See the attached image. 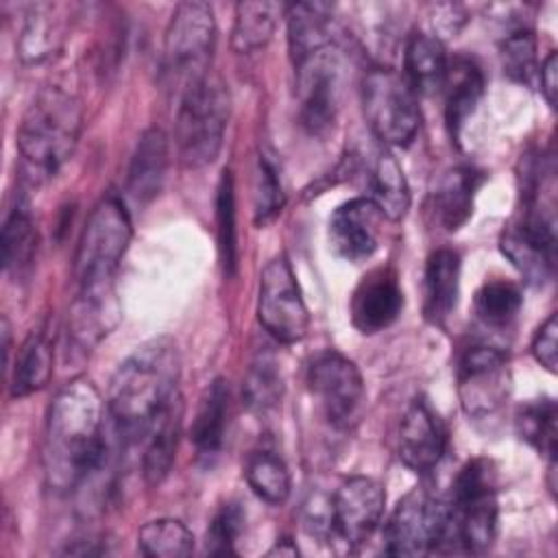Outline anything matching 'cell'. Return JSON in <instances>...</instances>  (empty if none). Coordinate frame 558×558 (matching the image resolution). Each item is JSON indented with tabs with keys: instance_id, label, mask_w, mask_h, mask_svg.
Here are the masks:
<instances>
[{
	"instance_id": "6da1fadb",
	"label": "cell",
	"mask_w": 558,
	"mask_h": 558,
	"mask_svg": "<svg viewBox=\"0 0 558 558\" xmlns=\"http://www.w3.org/2000/svg\"><path fill=\"white\" fill-rule=\"evenodd\" d=\"M107 456L102 403L92 381H68L52 399L44 434V473L57 493L78 488Z\"/></svg>"
},
{
	"instance_id": "7a4b0ae2",
	"label": "cell",
	"mask_w": 558,
	"mask_h": 558,
	"mask_svg": "<svg viewBox=\"0 0 558 558\" xmlns=\"http://www.w3.org/2000/svg\"><path fill=\"white\" fill-rule=\"evenodd\" d=\"M181 357L172 338L137 347L113 373L107 414L124 442H142L150 425L181 397Z\"/></svg>"
},
{
	"instance_id": "3957f363",
	"label": "cell",
	"mask_w": 558,
	"mask_h": 558,
	"mask_svg": "<svg viewBox=\"0 0 558 558\" xmlns=\"http://www.w3.org/2000/svg\"><path fill=\"white\" fill-rule=\"evenodd\" d=\"M83 129L81 102L63 87L48 85L26 107L17 126V166L22 181L41 185L74 155Z\"/></svg>"
},
{
	"instance_id": "277c9868",
	"label": "cell",
	"mask_w": 558,
	"mask_h": 558,
	"mask_svg": "<svg viewBox=\"0 0 558 558\" xmlns=\"http://www.w3.org/2000/svg\"><path fill=\"white\" fill-rule=\"evenodd\" d=\"M497 466L488 458L469 460L456 475L449 504V527L445 543H456L469 554H484L499 521Z\"/></svg>"
},
{
	"instance_id": "5b68a950",
	"label": "cell",
	"mask_w": 558,
	"mask_h": 558,
	"mask_svg": "<svg viewBox=\"0 0 558 558\" xmlns=\"http://www.w3.org/2000/svg\"><path fill=\"white\" fill-rule=\"evenodd\" d=\"M229 89L216 74H207L179 94L174 144L185 168L198 170L218 157L229 124Z\"/></svg>"
},
{
	"instance_id": "8992f818",
	"label": "cell",
	"mask_w": 558,
	"mask_h": 558,
	"mask_svg": "<svg viewBox=\"0 0 558 558\" xmlns=\"http://www.w3.org/2000/svg\"><path fill=\"white\" fill-rule=\"evenodd\" d=\"M216 46V20L207 2L187 0L177 4L163 37V74L181 94L211 74Z\"/></svg>"
},
{
	"instance_id": "52a82bcc",
	"label": "cell",
	"mask_w": 558,
	"mask_h": 558,
	"mask_svg": "<svg viewBox=\"0 0 558 558\" xmlns=\"http://www.w3.org/2000/svg\"><path fill=\"white\" fill-rule=\"evenodd\" d=\"M362 111L384 146H410L421 129L418 94L392 68H371L362 78Z\"/></svg>"
},
{
	"instance_id": "ba28073f",
	"label": "cell",
	"mask_w": 558,
	"mask_h": 558,
	"mask_svg": "<svg viewBox=\"0 0 558 558\" xmlns=\"http://www.w3.org/2000/svg\"><path fill=\"white\" fill-rule=\"evenodd\" d=\"M133 235L131 218L118 196L102 198L89 214L78 240L74 275L81 286L116 283V270Z\"/></svg>"
},
{
	"instance_id": "9c48e42d",
	"label": "cell",
	"mask_w": 558,
	"mask_h": 558,
	"mask_svg": "<svg viewBox=\"0 0 558 558\" xmlns=\"http://www.w3.org/2000/svg\"><path fill=\"white\" fill-rule=\"evenodd\" d=\"M449 504L425 486L405 493L384 527V551L390 556H425L445 545Z\"/></svg>"
},
{
	"instance_id": "30bf717a",
	"label": "cell",
	"mask_w": 558,
	"mask_h": 558,
	"mask_svg": "<svg viewBox=\"0 0 558 558\" xmlns=\"http://www.w3.org/2000/svg\"><path fill=\"white\" fill-rule=\"evenodd\" d=\"M296 72L299 120L312 135H327L338 118L342 98V61L336 44H329L301 61Z\"/></svg>"
},
{
	"instance_id": "8fae6325",
	"label": "cell",
	"mask_w": 558,
	"mask_h": 558,
	"mask_svg": "<svg viewBox=\"0 0 558 558\" xmlns=\"http://www.w3.org/2000/svg\"><path fill=\"white\" fill-rule=\"evenodd\" d=\"M257 318L283 344L301 342L310 329V312L286 255L272 257L259 275Z\"/></svg>"
},
{
	"instance_id": "7c38bea8",
	"label": "cell",
	"mask_w": 558,
	"mask_h": 558,
	"mask_svg": "<svg viewBox=\"0 0 558 558\" xmlns=\"http://www.w3.org/2000/svg\"><path fill=\"white\" fill-rule=\"evenodd\" d=\"M307 388L333 427L349 429L355 425L366 390L353 360L333 349L316 353L307 366Z\"/></svg>"
},
{
	"instance_id": "4fadbf2b",
	"label": "cell",
	"mask_w": 558,
	"mask_h": 558,
	"mask_svg": "<svg viewBox=\"0 0 558 558\" xmlns=\"http://www.w3.org/2000/svg\"><path fill=\"white\" fill-rule=\"evenodd\" d=\"M501 253L530 283H545L556 266V216L549 207L523 205L499 240Z\"/></svg>"
},
{
	"instance_id": "5bb4252c",
	"label": "cell",
	"mask_w": 558,
	"mask_h": 558,
	"mask_svg": "<svg viewBox=\"0 0 558 558\" xmlns=\"http://www.w3.org/2000/svg\"><path fill=\"white\" fill-rule=\"evenodd\" d=\"M458 395L471 418H488L510 395V366L501 349L473 344L458 360Z\"/></svg>"
},
{
	"instance_id": "9a60e30c",
	"label": "cell",
	"mask_w": 558,
	"mask_h": 558,
	"mask_svg": "<svg viewBox=\"0 0 558 558\" xmlns=\"http://www.w3.org/2000/svg\"><path fill=\"white\" fill-rule=\"evenodd\" d=\"M331 506V534L344 545L357 547L366 543L379 527L386 506V493L379 482L366 475H353L344 480L333 497Z\"/></svg>"
},
{
	"instance_id": "2e32d148",
	"label": "cell",
	"mask_w": 558,
	"mask_h": 558,
	"mask_svg": "<svg viewBox=\"0 0 558 558\" xmlns=\"http://www.w3.org/2000/svg\"><path fill=\"white\" fill-rule=\"evenodd\" d=\"M403 310V290L399 275L390 266H379L366 272L351 294V323L364 333L373 336L388 329Z\"/></svg>"
},
{
	"instance_id": "e0dca14e",
	"label": "cell",
	"mask_w": 558,
	"mask_h": 558,
	"mask_svg": "<svg viewBox=\"0 0 558 558\" xmlns=\"http://www.w3.org/2000/svg\"><path fill=\"white\" fill-rule=\"evenodd\" d=\"M447 429L436 410L416 397L399 425V458L414 473L432 471L445 456Z\"/></svg>"
},
{
	"instance_id": "ac0fdd59",
	"label": "cell",
	"mask_w": 558,
	"mask_h": 558,
	"mask_svg": "<svg viewBox=\"0 0 558 558\" xmlns=\"http://www.w3.org/2000/svg\"><path fill=\"white\" fill-rule=\"evenodd\" d=\"M384 216L368 196L351 198L329 216L331 248L347 262L368 259L379 246V225Z\"/></svg>"
},
{
	"instance_id": "d6986e66",
	"label": "cell",
	"mask_w": 558,
	"mask_h": 558,
	"mask_svg": "<svg viewBox=\"0 0 558 558\" xmlns=\"http://www.w3.org/2000/svg\"><path fill=\"white\" fill-rule=\"evenodd\" d=\"M118 318L116 283L81 286L68 314V342L74 351L89 353L116 327Z\"/></svg>"
},
{
	"instance_id": "ffe728a7",
	"label": "cell",
	"mask_w": 558,
	"mask_h": 558,
	"mask_svg": "<svg viewBox=\"0 0 558 558\" xmlns=\"http://www.w3.org/2000/svg\"><path fill=\"white\" fill-rule=\"evenodd\" d=\"M364 177L368 198L386 220H401L410 207V187L399 161L381 144L364 157Z\"/></svg>"
},
{
	"instance_id": "44dd1931",
	"label": "cell",
	"mask_w": 558,
	"mask_h": 558,
	"mask_svg": "<svg viewBox=\"0 0 558 558\" xmlns=\"http://www.w3.org/2000/svg\"><path fill=\"white\" fill-rule=\"evenodd\" d=\"M168 172V137L161 129H146L131 155V163L126 170V192L129 196L146 205L150 203L163 187Z\"/></svg>"
},
{
	"instance_id": "7402d4cb",
	"label": "cell",
	"mask_w": 558,
	"mask_h": 558,
	"mask_svg": "<svg viewBox=\"0 0 558 558\" xmlns=\"http://www.w3.org/2000/svg\"><path fill=\"white\" fill-rule=\"evenodd\" d=\"M231 412V392L229 384L222 377H216L203 392L196 416L192 421L190 440L196 449L198 460L211 462L225 447L227 427Z\"/></svg>"
},
{
	"instance_id": "603a6c76",
	"label": "cell",
	"mask_w": 558,
	"mask_h": 558,
	"mask_svg": "<svg viewBox=\"0 0 558 558\" xmlns=\"http://www.w3.org/2000/svg\"><path fill=\"white\" fill-rule=\"evenodd\" d=\"M460 294V255L453 248H436L425 262L423 314L432 325H445Z\"/></svg>"
},
{
	"instance_id": "cb8c5ba5",
	"label": "cell",
	"mask_w": 558,
	"mask_h": 558,
	"mask_svg": "<svg viewBox=\"0 0 558 558\" xmlns=\"http://www.w3.org/2000/svg\"><path fill=\"white\" fill-rule=\"evenodd\" d=\"M445 122L451 140H460L464 124L475 113L484 96V74L480 65L469 57H456L449 61L445 78Z\"/></svg>"
},
{
	"instance_id": "d4e9b609",
	"label": "cell",
	"mask_w": 558,
	"mask_h": 558,
	"mask_svg": "<svg viewBox=\"0 0 558 558\" xmlns=\"http://www.w3.org/2000/svg\"><path fill=\"white\" fill-rule=\"evenodd\" d=\"M486 174L473 166L449 168L434 192V214L445 231H458L473 214V201Z\"/></svg>"
},
{
	"instance_id": "484cf974",
	"label": "cell",
	"mask_w": 558,
	"mask_h": 558,
	"mask_svg": "<svg viewBox=\"0 0 558 558\" xmlns=\"http://www.w3.org/2000/svg\"><path fill=\"white\" fill-rule=\"evenodd\" d=\"M333 7L327 2H296L286 7L288 50L292 63L333 44L331 17Z\"/></svg>"
},
{
	"instance_id": "4316f807",
	"label": "cell",
	"mask_w": 558,
	"mask_h": 558,
	"mask_svg": "<svg viewBox=\"0 0 558 558\" xmlns=\"http://www.w3.org/2000/svg\"><path fill=\"white\" fill-rule=\"evenodd\" d=\"M405 78L416 94H436L442 92L449 59L442 46V39L432 33L416 31L405 44Z\"/></svg>"
},
{
	"instance_id": "83f0119b",
	"label": "cell",
	"mask_w": 558,
	"mask_h": 558,
	"mask_svg": "<svg viewBox=\"0 0 558 558\" xmlns=\"http://www.w3.org/2000/svg\"><path fill=\"white\" fill-rule=\"evenodd\" d=\"M181 421H183V397L172 401V405L150 425L148 434L144 436L142 469L148 484H159L170 473L177 445H179Z\"/></svg>"
},
{
	"instance_id": "f1b7e54d",
	"label": "cell",
	"mask_w": 558,
	"mask_h": 558,
	"mask_svg": "<svg viewBox=\"0 0 558 558\" xmlns=\"http://www.w3.org/2000/svg\"><path fill=\"white\" fill-rule=\"evenodd\" d=\"M2 268L7 275H24L37 251V227L31 214V205L24 196H17V203L11 207L4 227H2Z\"/></svg>"
},
{
	"instance_id": "f546056e",
	"label": "cell",
	"mask_w": 558,
	"mask_h": 558,
	"mask_svg": "<svg viewBox=\"0 0 558 558\" xmlns=\"http://www.w3.org/2000/svg\"><path fill=\"white\" fill-rule=\"evenodd\" d=\"M52 377V344L44 331H33L17 349L11 397L22 399L41 390Z\"/></svg>"
},
{
	"instance_id": "4dcf8cb0",
	"label": "cell",
	"mask_w": 558,
	"mask_h": 558,
	"mask_svg": "<svg viewBox=\"0 0 558 558\" xmlns=\"http://www.w3.org/2000/svg\"><path fill=\"white\" fill-rule=\"evenodd\" d=\"M281 13H286L281 2H238L231 31L233 50L253 52L264 48L272 39Z\"/></svg>"
},
{
	"instance_id": "1f68e13d",
	"label": "cell",
	"mask_w": 558,
	"mask_h": 558,
	"mask_svg": "<svg viewBox=\"0 0 558 558\" xmlns=\"http://www.w3.org/2000/svg\"><path fill=\"white\" fill-rule=\"evenodd\" d=\"M283 397L281 368L272 353H257L242 381V403L253 414L272 412Z\"/></svg>"
},
{
	"instance_id": "d6a6232c",
	"label": "cell",
	"mask_w": 558,
	"mask_h": 558,
	"mask_svg": "<svg viewBox=\"0 0 558 558\" xmlns=\"http://www.w3.org/2000/svg\"><path fill=\"white\" fill-rule=\"evenodd\" d=\"M556 421H558V410L551 397H541L523 403L514 416L519 436L541 456H547L549 462L556 458V438H558Z\"/></svg>"
},
{
	"instance_id": "836d02e7",
	"label": "cell",
	"mask_w": 558,
	"mask_h": 558,
	"mask_svg": "<svg viewBox=\"0 0 558 558\" xmlns=\"http://www.w3.org/2000/svg\"><path fill=\"white\" fill-rule=\"evenodd\" d=\"M244 475L251 490L270 506H281L290 495V471L275 451H253L246 460Z\"/></svg>"
},
{
	"instance_id": "e575fe53",
	"label": "cell",
	"mask_w": 558,
	"mask_h": 558,
	"mask_svg": "<svg viewBox=\"0 0 558 558\" xmlns=\"http://www.w3.org/2000/svg\"><path fill=\"white\" fill-rule=\"evenodd\" d=\"M137 547L148 558H183L194 551V534L179 519H153L140 527Z\"/></svg>"
},
{
	"instance_id": "d590c367",
	"label": "cell",
	"mask_w": 558,
	"mask_h": 558,
	"mask_svg": "<svg viewBox=\"0 0 558 558\" xmlns=\"http://www.w3.org/2000/svg\"><path fill=\"white\" fill-rule=\"evenodd\" d=\"M523 305L521 288L510 279H488L480 286L473 299L477 318L488 327H506Z\"/></svg>"
},
{
	"instance_id": "8d00e7d4",
	"label": "cell",
	"mask_w": 558,
	"mask_h": 558,
	"mask_svg": "<svg viewBox=\"0 0 558 558\" xmlns=\"http://www.w3.org/2000/svg\"><path fill=\"white\" fill-rule=\"evenodd\" d=\"M52 7L41 4L35 7L26 17L22 37H20V54L24 61H41L52 54L61 44V24L57 17H50Z\"/></svg>"
},
{
	"instance_id": "74e56055",
	"label": "cell",
	"mask_w": 558,
	"mask_h": 558,
	"mask_svg": "<svg viewBox=\"0 0 558 558\" xmlns=\"http://www.w3.org/2000/svg\"><path fill=\"white\" fill-rule=\"evenodd\" d=\"M216 235H218V253L225 275L231 277L235 272V194H233V177L231 170H225L218 190H216Z\"/></svg>"
},
{
	"instance_id": "f35d334b",
	"label": "cell",
	"mask_w": 558,
	"mask_h": 558,
	"mask_svg": "<svg viewBox=\"0 0 558 558\" xmlns=\"http://www.w3.org/2000/svg\"><path fill=\"white\" fill-rule=\"evenodd\" d=\"M501 63L504 72L523 85H530L538 74L536 65V37L532 28H512L501 41Z\"/></svg>"
},
{
	"instance_id": "ab89813d",
	"label": "cell",
	"mask_w": 558,
	"mask_h": 558,
	"mask_svg": "<svg viewBox=\"0 0 558 558\" xmlns=\"http://www.w3.org/2000/svg\"><path fill=\"white\" fill-rule=\"evenodd\" d=\"M255 225H268L275 220L286 203L283 185L277 172V166L266 155H259L255 168Z\"/></svg>"
},
{
	"instance_id": "60d3db41",
	"label": "cell",
	"mask_w": 558,
	"mask_h": 558,
	"mask_svg": "<svg viewBox=\"0 0 558 558\" xmlns=\"http://www.w3.org/2000/svg\"><path fill=\"white\" fill-rule=\"evenodd\" d=\"M246 514L238 501H227L214 514L207 530V551L214 556L235 554V543L244 532Z\"/></svg>"
},
{
	"instance_id": "b9f144b4",
	"label": "cell",
	"mask_w": 558,
	"mask_h": 558,
	"mask_svg": "<svg viewBox=\"0 0 558 558\" xmlns=\"http://www.w3.org/2000/svg\"><path fill=\"white\" fill-rule=\"evenodd\" d=\"M532 355L543 368H547L549 373H556V364H558V318H556V314H549L547 320L534 333Z\"/></svg>"
},
{
	"instance_id": "7bdbcfd3",
	"label": "cell",
	"mask_w": 558,
	"mask_h": 558,
	"mask_svg": "<svg viewBox=\"0 0 558 558\" xmlns=\"http://www.w3.org/2000/svg\"><path fill=\"white\" fill-rule=\"evenodd\" d=\"M556 72H558V57H556V52H549L547 59L541 65L538 81H541V92H543V96H545V100L551 109L556 107V89H558Z\"/></svg>"
},
{
	"instance_id": "ee69618b",
	"label": "cell",
	"mask_w": 558,
	"mask_h": 558,
	"mask_svg": "<svg viewBox=\"0 0 558 558\" xmlns=\"http://www.w3.org/2000/svg\"><path fill=\"white\" fill-rule=\"evenodd\" d=\"M268 554L270 556H275V554H279V556H296L299 549H296V545H292L290 538H283V541H277L275 547Z\"/></svg>"
}]
</instances>
